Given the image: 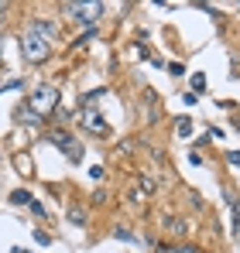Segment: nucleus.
Wrapping results in <instances>:
<instances>
[{"label":"nucleus","instance_id":"39448f33","mask_svg":"<svg viewBox=\"0 0 240 253\" xmlns=\"http://www.w3.org/2000/svg\"><path fill=\"white\" fill-rule=\"evenodd\" d=\"M82 126H86V130H93V133H107V120H103L100 113H93V110H86V113H82Z\"/></svg>","mask_w":240,"mask_h":253},{"label":"nucleus","instance_id":"20e7f679","mask_svg":"<svg viewBox=\"0 0 240 253\" xmlns=\"http://www.w3.org/2000/svg\"><path fill=\"white\" fill-rule=\"evenodd\" d=\"M52 144H59L62 151H69L72 161H82V144H79V140H72L69 133H52Z\"/></svg>","mask_w":240,"mask_h":253},{"label":"nucleus","instance_id":"1a4fd4ad","mask_svg":"<svg viewBox=\"0 0 240 253\" xmlns=\"http://www.w3.org/2000/svg\"><path fill=\"white\" fill-rule=\"evenodd\" d=\"M168 72H172V76H185V65H182V62H172Z\"/></svg>","mask_w":240,"mask_h":253},{"label":"nucleus","instance_id":"f8f14e48","mask_svg":"<svg viewBox=\"0 0 240 253\" xmlns=\"http://www.w3.org/2000/svg\"><path fill=\"white\" fill-rule=\"evenodd\" d=\"M192 89H206V76H192Z\"/></svg>","mask_w":240,"mask_h":253},{"label":"nucleus","instance_id":"f257e3e1","mask_svg":"<svg viewBox=\"0 0 240 253\" xmlns=\"http://www.w3.org/2000/svg\"><path fill=\"white\" fill-rule=\"evenodd\" d=\"M52 38H55V28L48 21H31V28L24 35V55H28V62H45L48 51H52Z\"/></svg>","mask_w":240,"mask_h":253},{"label":"nucleus","instance_id":"6e6552de","mask_svg":"<svg viewBox=\"0 0 240 253\" xmlns=\"http://www.w3.org/2000/svg\"><path fill=\"white\" fill-rule=\"evenodd\" d=\"M69 219H72L76 226H82V222H86V209H79V206H76V209H69Z\"/></svg>","mask_w":240,"mask_h":253},{"label":"nucleus","instance_id":"ddd939ff","mask_svg":"<svg viewBox=\"0 0 240 253\" xmlns=\"http://www.w3.org/2000/svg\"><path fill=\"white\" fill-rule=\"evenodd\" d=\"M114 236L117 240H134V233H127V229H114Z\"/></svg>","mask_w":240,"mask_h":253},{"label":"nucleus","instance_id":"f03ea898","mask_svg":"<svg viewBox=\"0 0 240 253\" xmlns=\"http://www.w3.org/2000/svg\"><path fill=\"white\" fill-rule=\"evenodd\" d=\"M55 103H59V89L55 85H38L35 89V96H31V110L35 113H48V110H55Z\"/></svg>","mask_w":240,"mask_h":253},{"label":"nucleus","instance_id":"dca6fc26","mask_svg":"<svg viewBox=\"0 0 240 253\" xmlns=\"http://www.w3.org/2000/svg\"><path fill=\"white\" fill-rule=\"evenodd\" d=\"M3 7H7V3H0V10H3Z\"/></svg>","mask_w":240,"mask_h":253},{"label":"nucleus","instance_id":"7ed1b4c3","mask_svg":"<svg viewBox=\"0 0 240 253\" xmlns=\"http://www.w3.org/2000/svg\"><path fill=\"white\" fill-rule=\"evenodd\" d=\"M65 14H72L79 21H96L103 14V3H65Z\"/></svg>","mask_w":240,"mask_h":253},{"label":"nucleus","instance_id":"423d86ee","mask_svg":"<svg viewBox=\"0 0 240 253\" xmlns=\"http://www.w3.org/2000/svg\"><path fill=\"white\" fill-rule=\"evenodd\" d=\"M10 202H14V206H31L35 199H31L28 188H17V192H10Z\"/></svg>","mask_w":240,"mask_h":253},{"label":"nucleus","instance_id":"0eeeda50","mask_svg":"<svg viewBox=\"0 0 240 253\" xmlns=\"http://www.w3.org/2000/svg\"><path fill=\"white\" fill-rule=\"evenodd\" d=\"M175 124H179V133H182V137H189V133H192V120H189V117H179Z\"/></svg>","mask_w":240,"mask_h":253},{"label":"nucleus","instance_id":"4468645a","mask_svg":"<svg viewBox=\"0 0 240 253\" xmlns=\"http://www.w3.org/2000/svg\"><path fill=\"white\" fill-rule=\"evenodd\" d=\"M35 240H38L41 247H48V243H52V236H48V233H35Z\"/></svg>","mask_w":240,"mask_h":253},{"label":"nucleus","instance_id":"2eb2a0df","mask_svg":"<svg viewBox=\"0 0 240 253\" xmlns=\"http://www.w3.org/2000/svg\"><path fill=\"white\" fill-rule=\"evenodd\" d=\"M28 209L35 212V215H45V206H41V202H31V206H28Z\"/></svg>","mask_w":240,"mask_h":253},{"label":"nucleus","instance_id":"9d476101","mask_svg":"<svg viewBox=\"0 0 240 253\" xmlns=\"http://www.w3.org/2000/svg\"><path fill=\"white\" fill-rule=\"evenodd\" d=\"M234 233H240V202H234Z\"/></svg>","mask_w":240,"mask_h":253},{"label":"nucleus","instance_id":"9b49d317","mask_svg":"<svg viewBox=\"0 0 240 253\" xmlns=\"http://www.w3.org/2000/svg\"><path fill=\"white\" fill-rule=\"evenodd\" d=\"M227 158H230V165H234V168H240V151H227Z\"/></svg>","mask_w":240,"mask_h":253}]
</instances>
